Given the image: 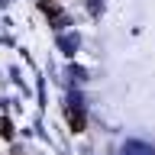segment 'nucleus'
I'll list each match as a JSON object with an SVG mask.
<instances>
[{
  "label": "nucleus",
  "mask_w": 155,
  "mask_h": 155,
  "mask_svg": "<svg viewBox=\"0 0 155 155\" xmlns=\"http://www.w3.org/2000/svg\"><path fill=\"white\" fill-rule=\"evenodd\" d=\"M16 155H19V152H16Z\"/></svg>",
  "instance_id": "f257e3e1"
}]
</instances>
